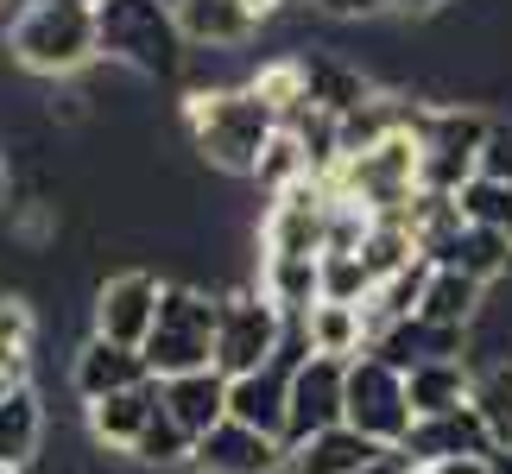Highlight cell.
Instances as JSON below:
<instances>
[{
  "label": "cell",
  "mask_w": 512,
  "mask_h": 474,
  "mask_svg": "<svg viewBox=\"0 0 512 474\" xmlns=\"http://www.w3.org/2000/svg\"><path fill=\"white\" fill-rule=\"evenodd\" d=\"M468 386H475V361L456 354V361H424L405 373V399H411V418H443V411H462L468 405Z\"/></svg>",
  "instance_id": "obj_22"
},
{
  "label": "cell",
  "mask_w": 512,
  "mask_h": 474,
  "mask_svg": "<svg viewBox=\"0 0 512 474\" xmlns=\"http://www.w3.org/2000/svg\"><path fill=\"white\" fill-rule=\"evenodd\" d=\"M487 127H494V114L475 108V102H424V121H418V184L456 196L468 177L481 171Z\"/></svg>",
  "instance_id": "obj_5"
},
{
  "label": "cell",
  "mask_w": 512,
  "mask_h": 474,
  "mask_svg": "<svg viewBox=\"0 0 512 474\" xmlns=\"http://www.w3.org/2000/svg\"><path fill=\"white\" fill-rule=\"evenodd\" d=\"M285 399H291V367L285 361H266V367L228 380V418L266 430V437H285Z\"/></svg>",
  "instance_id": "obj_19"
},
{
  "label": "cell",
  "mask_w": 512,
  "mask_h": 474,
  "mask_svg": "<svg viewBox=\"0 0 512 474\" xmlns=\"http://www.w3.org/2000/svg\"><path fill=\"white\" fill-rule=\"evenodd\" d=\"M298 64H304V102L310 108H323V114H354V108H367L373 95H380V83L354 64V57H336V51H323V45H310L298 51Z\"/></svg>",
  "instance_id": "obj_15"
},
{
  "label": "cell",
  "mask_w": 512,
  "mask_h": 474,
  "mask_svg": "<svg viewBox=\"0 0 512 474\" xmlns=\"http://www.w3.org/2000/svg\"><path fill=\"white\" fill-rule=\"evenodd\" d=\"M7 57L13 70L38 76V83H76L83 70L102 64L95 7H83V0H19L7 26Z\"/></svg>",
  "instance_id": "obj_2"
},
{
  "label": "cell",
  "mask_w": 512,
  "mask_h": 474,
  "mask_svg": "<svg viewBox=\"0 0 512 474\" xmlns=\"http://www.w3.org/2000/svg\"><path fill=\"white\" fill-rule=\"evenodd\" d=\"M399 13H437V7H449V0H392Z\"/></svg>",
  "instance_id": "obj_40"
},
{
  "label": "cell",
  "mask_w": 512,
  "mask_h": 474,
  "mask_svg": "<svg viewBox=\"0 0 512 474\" xmlns=\"http://www.w3.org/2000/svg\"><path fill=\"white\" fill-rule=\"evenodd\" d=\"M184 140L209 171L253 177L260 171V152L279 140V108H272L253 83L190 89L184 95Z\"/></svg>",
  "instance_id": "obj_1"
},
{
  "label": "cell",
  "mask_w": 512,
  "mask_h": 474,
  "mask_svg": "<svg viewBox=\"0 0 512 474\" xmlns=\"http://www.w3.org/2000/svg\"><path fill=\"white\" fill-rule=\"evenodd\" d=\"M190 449H196V437L159 405L152 424L140 430V443H133V462H140V468H190Z\"/></svg>",
  "instance_id": "obj_30"
},
{
  "label": "cell",
  "mask_w": 512,
  "mask_h": 474,
  "mask_svg": "<svg viewBox=\"0 0 512 474\" xmlns=\"http://www.w3.org/2000/svg\"><path fill=\"white\" fill-rule=\"evenodd\" d=\"M285 437H266L241 418H222L215 430H203L190 449V468L196 474H285Z\"/></svg>",
  "instance_id": "obj_12"
},
{
  "label": "cell",
  "mask_w": 512,
  "mask_h": 474,
  "mask_svg": "<svg viewBox=\"0 0 512 474\" xmlns=\"http://www.w3.org/2000/svg\"><path fill=\"white\" fill-rule=\"evenodd\" d=\"M215 323H222V291L196 285V279H165L159 298V323L146 335V367L159 380H177V373L215 367Z\"/></svg>",
  "instance_id": "obj_4"
},
{
  "label": "cell",
  "mask_w": 512,
  "mask_h": 474,
  "mask_svg": "<svg viewBox=\"0 0 512 474\" xmlns=\"http://www.w3.org/2000/svg\"><path fill=\"white\" fill-rule=\"evenodd\" d=\"M253 285H260L285 316H304L310 304L323 298V272H317V260H291V253H260V266H253Z\"/></svg>",
  "instance_id": "obj_27"
},
{
  "label": "cell",
  "mask_w": 512,
  "mask_h": 474,
  "mask_svg": "<svg viewBox=\"0 0 512 474\" xmlns=\"http://www.w3.org/2000/svg\"><path fill=\"white\" fill-rule=\"evenodd\" d=\"M361 474H418V468H411V456H405V449H380V456H373Z\"/></svg>",
  "instance_id": "obj_39"
},
{
  "label": "cell",
  "mask_w": 512,
  "mask_h": 474,
  "mask_svg": "<svg viewBox=\"0 0 512 474\" xmlns=\"http://www.w3.org/2000/svg\"><path fill=\"white\" fill-rule=\"evenodd\" d=\"M342 405H348V361L336 354H304L291 367V399H285V449H298L310 437L342 424Z\"/></svg>",
  "instance_id": "obj_11"
},
{
  "label": "cell",
  "mask_w": 512,
  "mask_h": 474,
  "mask_svg": "<svg viewBox=\"0 0 512 474\" xmlns=\"http://www.w3.org/2000/svg\"><path fill=\"white\" fill-rule=\"evenodd\" d=\"M32 342H38V310H32V298H19V291H0V348L32 354Z\"/></svg>",
  "instance_id": "obj_34"
},
{
  "label": "cell",
  "mask_w": 512,
  "mask_h": 474,
  "mask_svg": "<svg viewBox=\"0 0 512 474\" xmlns=\"http://www.w3.org/2000/svg\"><path fill=\"white\" fill-rule=\"evenodd\" d=\"M32 380V354H13V348H0V399H7L13 386H26Z\"/></svg>",
  "instance_id": "obj_36"
},
{
  "label": "cell",
  "mask_w": 512,
  "mask_h": 474,
  "mask_svg": "<svg viewBox=\"0 0 512 474\" xmlns=\"http://www.w3.org/2000/svg\"><path fill=\"white\" fill-rule=\"evenodd\" d=\"M342 424L348 430H361L367 443H380V449H399L411 437V399H405V373L380 361V354H354L348 361V405H342Z\"/></svg>",
  "instance_id": "obj_8"
},
{
  "label": "cell",
  "mask_w": 512,
  "mask_h": 474,
  "mask_svg": "<svg viewBox=\"0 0 512 474\" xmlns=\"http://www.w3.org/2000/svg\"><path fill=\"white\" fill-rule=\"evenodd\" d=\"M487 456H494V449H487ZM487 456H449V462H430L424 474H494Z\"/></svg>",
  "instance_id": "obj_38"
},
{
  "label": "cell",
  "mask_w": 512,
  "mask_h": 474,
  "mask_svg": "<svg viewBox=\"0 0 512 474\" xmlns=\"http://www.w3.org/2000/svg\"><path fill=\"white\" fill-rule=\"evenodd\" d=\"M304 335H310V354H336V361H354V354H367V310L361 304H329L317 298L304 310Z\"/></svg>",
  "instance_id": "obj_26"
},
{
  "label": "cell",
  "mask_w": 512,
  "mask_h": 474,
  "mask_svg": "<svg viewBox=\"0 0 512 474\" xmlns=\"http://www.w3.org/2000/svg\"><path fill=\"white\" fill-rule=\"evenodd\" d=\"M475 342H468V329H443V323H424V316H405V323H392L373 335V354L380 361H392L399 373L424 367V361H456V354H468Z\"/></svg>",
  "instance_id": "obj_18"
},
{
  "label": "cell",
  "mask_w": 512,
  "mask_h": 474,
  "mask_svg": "<svg viewBox=\"0 0 512 474\" xmlns=\"http://www.w3.org/2000/svg\"><path fill=\"white\" fill-rule=\"evenodd\" d=\"M418 474H424V468H418Z\"/></svg>",
  "instance_id": "obj_45"
},
{
  "label": "cell",
  "mask_w": 512,
  "mask_h": 474,
  "mask_svg": "<svg viewBox=\"0 0 512 474\" xmlns=\"http://www.w3.org/2000/svg\"><path fill=\"white\" fill-rule=\"evenodd\" d=\"M336 196H348V203H361L367 215H405L411 196H418V127H399L386 133L380 146L367 152H348L336 165Z\"/></svg>",
  "instance_id": "obj_6"
},
{
  "label": "cell",
  "mask_w": 512,
  "mask_h": 474,
  "mask_svg": "<svg viewBox=\"0 0 512 474\" xmlns=\"http://www.w3.org/2000/svg\"><path fill=\"white\" fill-rule=\"evenodd\" d=\"M481 171L512 184V114H494V127H487V146H481Z\"/></svg>",
  "instance_id": "obj_35"
},
{
  "label": "cell",
  "mask_w": 512,
  "mask_h": 474,
  "mask_svg": "<svg viewBox=\"0 0 512 474\" xmlns=\"http://www.w3.org/2000/svg\"><path fill=\"white\" fill-rule=\"evenodd\" d=\"M285 329H291V316L266 298L260 285H234L222 291V323H215V373H253V367H266L272 354L285 348Z\"/></svg>",
  "instance_id": "obj_7"
},
{
  "label": "cell",
  "mask_w": 512,
  "mask_h": 474,
  "mask_svg": "<svg viewBox=\"0 0 512 474\" xmlns=\"http://www.w3.org/2000/svg\"><path fill=\"white\" fill-rule=\"evenodd\" d=\"M373 456H380V443H367L361 430L336 424V430H323V437H310V443L291 449L285 474H361Z\"/></svg>",
  "instance_id": "obj_25"
},
{
  "label": "cell",
  "mask_w": 512,
  "mask_h": 474,
  "mask_svg": "<svg viewBox=\"0 0 512 474\" xmlns=\"http://www.w3.org/2000/svg\"><path fill=\"white\" fill-rule=\"evenodd\" d=\"M83 7H108V0H83Z\"/></svg>",
  "instance_id": "obj_43"
},
{
  "label": "cell",
  "mask_w": 512,
  "mask_h": 474,
  "mask_svg": "<svg viewBox=\"0 0 512 474\" xmlns=\"http://www.w3.org/2000/svg\"><path fill=\"white\" fill-rule=\"evenodd\" d=\"M140 380H159V373L146 367V354L140 348H121V342H108V335H83L70 354V386H76V399H108V392H127V386H140Z\"/></svg>",
  "instance_id": "obj_14"
},
{
  "label": "cell",
  "mask_w": 512,
  "mask_h": 474,
  "mask_svg": "<svg viewBox=\"0 0 512 474\" xmlns=\"http://www.w3.org/2000/svg\"><path fill=\"white\" fill-rule=\"evenodd\" d=\"M468 405L487 424L494 449H512V361H481L475 386H468Z\"/></svg>",
  "instance_id": "obj_28"
},
{
  "label": "cell",
  "mask_w": 512,
  "mask_h": 474,
  "mask_svg": "<svg viewBox=\"0 0 512 474\" xmlns=\"http://www.w3.org/2000/svg\"><path fill=\"white\" fill-rule=\"evenodd\" d=\"M430 266H456V272H468L475 285H487L494 291L500 279H512V234H500V228H475V222H462L449 241L430 253Z\"/></svg>",
  "instance_id": "obj_21"
},
{
  "label": "cell",
  "mask_w": 512,
  "mask_h": 474,
  "mask_svg": "<svg viewBox=\"0 0 512 474\" xmlns=\"http://www.w3.org/2000/svg\"><path fill=\"white\" fill-rule=\"evenodd\" d=\"M481 310H487V285H475L456 266H430V285H424V304H418L424 323H443V329H468V335H475Z\"/></svg>",
  "instance_id": "obj_24"
},
{
  "label": "cell",
  "mask_w": 512,
  "mask_h": 474,
  "mask_svg": "<svg viewBox=\"0 0 512 474\" xmlns=\"http://www.w3.org/2000/svg\"><path fill=\"white\" fill-rule=\"evenodd\" d=\"M487 468H494V474H512V449H494V456H487Z\"/></svg>",
  "instance_id": "obj_41"
},
{
  "label": "cell",
  "mask_w": 512,
  "mask_h": 474,
  "mask_svg": "<svg viewBox=\"0 0 512 474\" xmlns=\"http://www.w3.org/2000/svg\"><path fill=\"white\" fill-rule=\"evenodd\" d=\"M411 260H418V241H411L405 215H373V228H367V241H361L367 279L380 285V279H392V272H405Z\"/></svg>",
  "instance_id": "obj_29"
},
{
  "label": "cell",
  "mask_w": 512,
  "mask_h": 474,
  "mask_svg": "<svg viewBox=\"0 0 512 474\" xmlns=\"http://www.w3.org/2000/svg\"><path fill=\"white\" fill-rule=\"evenodd\" d=\"M165 411L190 430V437L215 430V424L228 418V373L196 367V373H177V380H165Z\"/></svg>",
  "instance_id": "obj_23"
},
{
  "label": "cell",
  "mask_w": 512,
  "mask_h": 474,
  "mask_svg": "<svg viewBox=\"0 0 512 474\" xmlns=\"http://www.w3.org/2000/svg\"><path fill=\"white\" fill-rule=\"evenodd\" d=\"M171 13L184 26L190 51H247L266 26L247 0H171Z\"/></svg>",
  "instance_id": "obj_16"
},
{
  "label": "cell",
  "mask_w": 512,
  "mask_h": 474,
  "mask_svg": "<svg viewBox=\"0 0 512 474\" xmlns=\"http://www.w3.org/2000/svg\"><path fill=\"white\" fill-rule=\"evenodd\" d=\"M399 449L411 456V468H430V462H449V456H487L494 437L475 418V405H462V411H443V418H418Z\"/></svg>",
  "instance_id": "obj_17"
},
{
  "label": "cell",
  "mask_w": 512,
  "mask_h": 474,
  "mask_svg": "<svg viewBox=\"0 0 512 474\" xmlns=\"http://www.w3.org/2000/svg\"><path fill=\"white\" fill-rule=\"evenodd\" d=\"M0 474H19V468H0Z\"/></svg>",
  "instance_id": "obj_44"
},
{
  "label": "cell",
  "mask_w": 512,
  "mask_h": 474,
  "mask_svg": "<svg viewBox=\"0 0 512 474\" xmlns=\"http://www.w3.org/2000/svg\"><path fill=\"white\" fill-rule=\"evenodd\" d=\"M298 177H310V165H304V146H298V140H291V133L279 127V140H272V146L260 152V171H253V184H260V190L272 196V190L298 184Z\"/></svg>",
  "instance_id": "obj_33"
},
{
  "label": "cell",
  "mask_w": 512,
  "mask_h": 474,
  "mask_svg": "<svg viewBox=\"0 0 512 474\" xmlns=\"http://www.w3.org/2000/svg\"><path fill=\"white\" fill-rule=\"evenodd\" d=\"M159 298H165V279L146 266H127V272H108L95 285V304H89V329L108 335L121 348H146L152 323H159Z\"/></svg>",
  "instance_id": "obj_10"
},
{
  "label": "cell",
  "mask_w": 512,
  "mask_h": 474,
  "mask_svg": "<svg viewBox=\"0 0 512 474\" xmlns=\"http://www.w3.org/2000/svg\"><path fill=\"white\" fill-rule=\"evenodd\" d=\"M329 209H336V184H329V177H298V184L272 190V203L260 209V228H253V241H260V253L323 260Z\"/></svg>",
  "instance_id": "obj_9"
},
{
  "label": "cell",
  "mask_w": 512,
  "mask_h": 474,
  "mask_svg": "<svg viewBox=\"0 0 512 474\" xmlns=\"http://www.w3.org/2000/svg\"><path fill=\"white\" fill-rule=\"evenodd\" d=\"M456 209H462V222H475V228L512 234V184H500V177H487V171H475L456 190Z\"/></svg>",
  "instance_id": "obj_31"
},
{
  "label": "cell",
  "mask_w": 512,
  "mask_h": 474,
  "mask_svg": "<svg viewBox=\"0 0 512 474\" xmlns=\"http://www.w3.org/2000/svg\"><path fill=\"white\" fill-rule=\"evenodd\" d=\"M165 405V380H140L127 392H108V399H89L83 405V424H89V443L102 456H133L140 430L152 424V411Z\"/></svg>",
  "instance_id": "obj_13"
},
{
  "label": "cell",
  "mask_w": 512,
  "mask_h": 474,
  "mask_svg": "<svg viewBox=\"0 0 512 474\" xmlns=\"http://www.w3.org/2000/svg\"><path fill=\"white\" fill-rule=\"evenodd\" d=\"M102 64H121L140 83H184L190 76V38L177 26L171 0H108L95 7Z\"/></svg>",
  "instance_id": "obj_3"
},
{
  "label": "cell",
  "mask_w": 512,
  "mask_h": 474,
  "mask_svg": "<svg viewBox=\"0 0 512 474\" xmlns=\"http://www.w3.org/2000/svg\"><path fill=\"white\" fill-rule=\"evenodd\" d=\"M0 203H7V158H0Z\"/></svg>",
  "instance_id": "obj_42"
},
{
  "label": "cell",
  "mask_w": 512,
  "mask_h": 474,
  "mask_svg": "<svg viewBox=\"0 0 512 474\" xmlns=\"http://www.w3.org/2000/svg\"><path fill=\"white\" fill-rule=\"evenodd\" d=\"M317 7H323L329 19H373V13H386L392 0H317Z\"/></svg>",
  "instance_id": "obj_37"
},
{
  "label": "cell",
  "mask_w": 512,
  "mask_h": 474,
  "mask_svg": "<svg viewBox=\"0 0 512 474\" xmlns=\"http://www.w3.org/2000/svg\"><path fill=\"white\" fill-rule=\"evenodd\" d=\"M45 399H38V386H13L7 399H0V468H19V474H32L38 456H45Z\"/></svg>",
  "instance_id": "obj_20"
},
{
  "label": "cell",
  "mask_w": 512,
  "mask_h": 474,
  "mask_svg": "<svg viewBox=\"0 0 512 474\" xmlns=\"http://www.w3.org/2000/svg\"><path fill=\"white\" fill-rule=\"evenodd\" d=\"M317 272H323V298H329V304H367L373 279H367L361 253H323Z\"/></svg>",
  "instance_id": "obj_32"
}]
</instances>
